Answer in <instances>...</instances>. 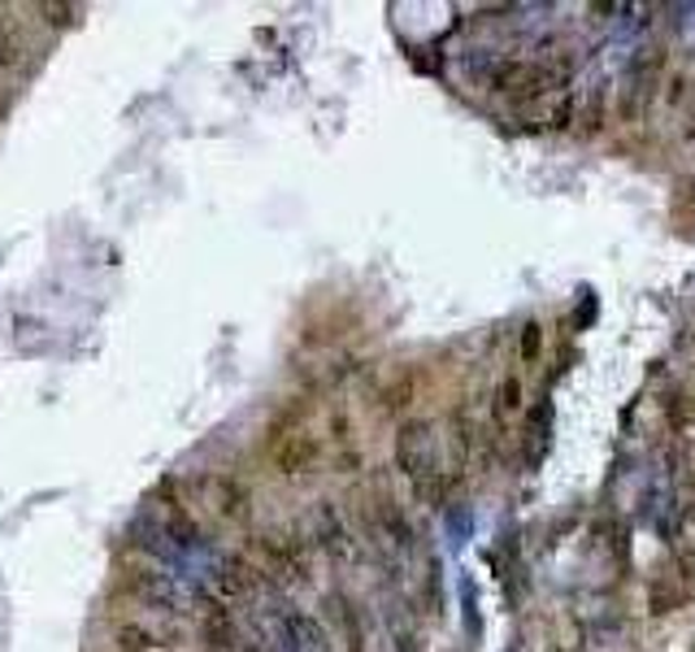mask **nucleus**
Segmentation results:
<instances>
[{
  "instance_id": "nucleus-1",
  "label": "nucleus",
  "mask_w": 695,
  "mask_h": 652,
  "mask_svg": "<svg viewBox=\"0 0 695 652\" xmlns=\"http://www.w3.org/2000/svg\"><path fill=\"white\" fill-rule=\"evenodd\" d=\"M396 470L421 501L439 505L448 496V470H439V439L430 418H409L396 435Z\"/></svg>"
},
{
  "instance_id": "nucleus-2",
  "label": "nucleus",
  "mask_w": 695,
  "mask_h": 652,
  "mask_svg": "<svg viewBox=\"0 0 695 652\" xmlns=\"http://www.w3.org/2000/svg\"><path fill=\"white\" fill-rule=\"evenodd\" d=\"M266 582L278 587H304L313 575V562H309V544L300 539V531H257L248 539V553H244Z\"/></svg>"
},
{
  "instance_id": "nucleus-3",
  "label": "nucleus",
  "mask_w": 695,
  "mask_h": 652,
  "mask_svg": "<svg viewBox=\"0 0 695 652\" xmlns=\"http://www.w3.org/2000/svg\"><path fill=\"white\" fill-rule=\"evenodd\" d=\"M318 622L327 627L331 644L340 652H370V631H365V609L348 591H327L318 605Z\"/></svg>"
},
{
  "instance_id": "nucleus-4",
  "label": "nucleus",
  "mask_w": 695,
  "mask_h": 652,
  "mask_svg": "<svg viewBox=\"0 0 695 652\" xmlns=\"http://www.w3.org/2000/svg\"><path fill=\"white\" fill-rule=\"evenodd\" d=\"M560 83H565V71L544 66V62H504V66L491 71V87L500 96H509V100H522V105L548 96Z\"/></svg>"
},
{
  "instance_id": "nucleus-5",
  "label": "nucleus",
  "mask_w": 695,
  "mask_h": 652,
  "mask_svg": "<svg viewBox=\"0 0 695 652\" xmlns=\"http://www.w3.org/2000/svg\"><path fill=\"white\" fill-rule=\"evenodd\" d=\"M196 501L217 522H231V526H239V522L253 517V488L244 479H235V474H205L196 483Z\"/></svg>"
},
{
  "instance_id": "nucleus-6",
  "label": "nucleus",
  "mask_w": 695,
  "mask_h": 652,
  "mask_svg": "<svg viewBox=\"0 0 695 652\" xmlns=\"http://www.w3.org/2000/svg\"><path fill=\"white\" fill-rule=\"evenodd\" d=\"M322 439L313 431H304V427H296V431H282L270 443V466H275L282 479H309L318 466H322Z\"/></svg>"
},
{
  "instance_id": "nucleus-7",
  "label": "nucleus",
  "mask_w": 695,
  "mask_h": 652,
  "mask_svg": "<svg viewBox=\"0 0 695 652\" xmlns=\"http://www.w3.org/2000/svg\"><path fill=\"white\" fill-rule=\"evenodd\" d=\"M309 535L318 539V548H322L335 566H352L356 553H361V544H356V535L348 531L344 513L335 509V501H318V505H313V513H309Z\"/></svg>"
},
{
  "instance_id": "nucleus-8",
  "label": "nucleus",
  "mask_w": 695,
  "mask_h": 652,
  "mask_svg": "<svg viewBox=\"0 0 695 652\" xmlns=\"http://www.w3.org/2000/svg\"><path fill=\"white\" fill-rule=\"evenodd\" d=\"M261 570L244 557V553H235V557H222L217 566H213V579H209V596L213 600H222L226 609L231 605H248V600H257V591H261Z\"/></svg>"
},
{
  "instance_id": "nucleus-9",
  "label": "nucleus",
  "mask_w": 695,
  "mask_h": 652,
  "mask_svg": "<svg viewBox=\"0 0 695 652\" xmlns=\"http://www.w3.org/2000/svg\"><path fill=\"white\" fill-rule=\"evenodd\" d=\"M122 587H127L131 600L157 609V613H179V609H183L179 582L170 579L165 570H157V566H131V570L122 575Z\"/></svg>"
},
{
  "instance_id": "nucleus-10",
  "label": "nucleus",
  "mask_w": 695,
  "mask_h": 652,
  "mask_svg": "<svg viewBox=\"0 0 695 652\" xmlns=\"http://www.w3.org/2000/svg\"><path fill=\"white\" fill-rule=\"evenodd\" d=\"M114 649L118 652H179L174 635L152 627V622H139V618H127L114 627Z\"/></svg>"
},
{
  "instance_id": "nucleus-11",
  "label": "nucleus",
  "mask_w": 695,
  "mask_h": 652,
  "mask_svg": "<svg viewBox=\"0 0 695 652\" xmlns=\"http://www.w3.org/2000/svg\"><path fill=\"white\" fill-rule=\"evenodd\" d=\"M201 640L209 652H235L239 649V627L231 618V609L222 600L205 596V609H201Z\"/></svg>"
},
{
  "instance_id": "nucleus-12",
  "label": "nucleus",
  "mask_w": 695,
  "mask_h": 652,
  "mask_svg": "<svg viewBox=\"0 0 695 652\" xmlns=\"http://www.w3.org/2000/svg\"><path fill=\"white\" fill-rule=\"evenodd\" d=\"M157 522H161V539H174L179 548L201 544V522H196V513L183 505V501H174L170 492H165L161 505H157Z\"/></svg>"
},
{
  "instance_id": "nucleus-13",
  "label": "nucleus",
  "mask_w": 695,
  "mask_h": 652,
  "mask_svg": "<svg viewBox=\"0 0 695 652\" xmlns=\"http://www.w3.org/2000/svg\"><path fill=\"white\" fill-rule=\"evenodd\" d=\"M522 405H526L522 378H517V374H504V378L495 383V392H491V418H495V427H509V423L522 414Z\"/></svg>"
},
{
  "instance_id": "nucleus-14",
  "label": "nucleus",
  "mask_w": 695,
  "mask_h": 652,
  "mask_svg": "<svg viewBox=\"0 0 695 652\" xmlns=\"http://www.w3.org/2000/svg\"><path fill=\"white\" fill-rule=\"evenodd\" d=\"M539 349H544V331H539V322H526V327H522V340H517V357L531 365L539 357Z\"/></svg>"
},
{
  "instance_id": "nucleus-15",
  "label": "nucleus",
  "mask_w": 695,
  "mask_h": 652,
  "mask_svg": "<svg viewBox=\"0 0 695 652\" xmlns=\"http://www.w3.org/2000/svg\"><path fill=\"white\" fill-rule=\"evenodd\" d=\"M18 57H22L18 35H13V31H9V22L0 18V71H13V66H18Z\"/></svg>"
},
{
  "instance_id": "nucleus-16",
  "label": "nucleus",
  "mask_w": 695,
  "mask_h": 652,
  "mask_svg": "<svg viewBox=\"0 0 695 652\" xmlns=\"http://www.w3.org/2000/svg\"><path fill=\"white\" fill-rule=\"evenodd\" d=\"M244 652H278V649L275 644H266V640L257 635V640H248V644H244Z\"/></svg>"
}]
</instances>
